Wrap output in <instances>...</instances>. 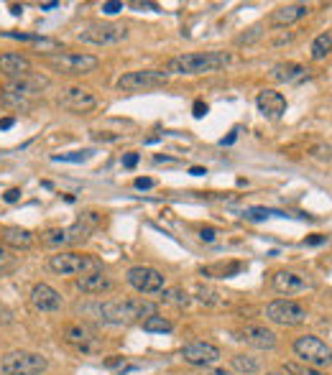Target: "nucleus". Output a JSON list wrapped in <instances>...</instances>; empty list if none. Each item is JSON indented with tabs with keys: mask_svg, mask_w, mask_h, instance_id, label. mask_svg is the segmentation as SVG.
Instances as JSON below:
<instances>
[{
	"mask_svg": "<svg viewBox=\"0 0 332 375\" xmlns=\"http://www.w3.org/2000/svg\"><path fill=\"white\" fill-rule=\"evenodd\" d=\"M190 174H192V177H202V174H207V171H205V169H199V166H192Z\"/></svg>",
	"mask_w": 332,
	"mask_h": 375,
	"instance_id": "37998d69",
	"label": "nucleus"
},
{
	"mask_svg": "<svg viewBox=\"0 0 332 375\" xmlns=\"http://www.w3.org/2000/svg\"><path fill=\"white\" fill-rule=\"evenodd\" d=\"M64 340L69 345L79 347V350H92V342H95V334L82 325H69L64 329Z\"/></svg>",
	"mask_w": 332,
	"mask_h": 375,
	"instance_id": "b1692460",
	"label": "nucleus"
},
{
	"mask_svg": "<svg viewBox=\"0 0 332 375\" xmlns=\"http://www.w3.org/2000/svg\"><path fill=\"white\" fill-rule=\"evenodd\" d=\"M207 375H235L233 370H225V368H215V370H210Z\"/></svg>",
	"mask_w": 332,
	"mask_h": 375,
	"instance_id": "79ce46f5",
	"label": "nucleus"
},
{
	"mask_svg": "<svg viewBox=\"0 0 332 375\" xmlns=\"http://www.w3.org/2000/svg\"><path fill=\"white\" fill-rule=\"evenodd\" d=\"M46 370H49V360L29 350H13L3 355L0 360V375H44Z\"/></svg>",
	"mask_w": 332,
	"mask_h": 375,
	"instance_id": "20e7f679",
	"label": "nucleus"
},
{
	"mask_svg": "<svg viewBox=\"0 0 332 375\" xmlns=\"http://www.w3.org/2000/svg\"><path fill=\"white\" fill-rule=\"evenodd\" d=\"M90 156H92V151H74V154H59V156H54V161L79 163V161H87Z\"/></svg>",
	"mask_w": 332,
	"mask_h": 375,
	"instance_id": "2f4dec72",
	"label": "nucleus"
},
{
	"mask_svg": "<svg viewBox=\"0 0 332 375\" xmlns=\"http://www.w3.org/2000/svg\"><path fill=\"white\" fill-rule=\"evenodd\" d=\"M98 225H100L98 212L79 214L77 222H72L69 227H64V240H67V245H79V243L90 240V235L98 230Z\"/></svg>",
	"mask_w": 332,
	"mask_h": 375,
	"instance_id": "ddd939ff",
	"label": "nucleus"
},
{
	"mask_svg": "<svg viewBox=\"0 0 332 375\" xmlns=\"http://www.w3.org/2000/svg\"><path fill=\"white\" fill-rule=\"evenodd\" d=\"M51 71L57 74H90V71L98 69L100 59L92 57V54H74V51H64V54H54V57H46Z\"/></svg>",
	"mask_w": 332,
	"mask_h": 375,
	"instance_id": "0eeeda50",
	"label": "nucleus"
},
{
	"mask_svg": "<svg viewBox=\"0 0 332 375\" xmlns=\"http://www.w3.org/2000/svg\"><path fill=\"white\" fill-rule=\"evenodd\" d=\"M59 3H41V11H54Z\"/></svg>",
	"mask_w": 332,
	"mask_h": 375,
	"instance_id": "c03bdc74",
	"label": "nucleus"
},
{
	"mask_svg": "<svg viewBox=\"0 0 332 375\" xmlns=\"http://www.w3.org/2000/svg\"><path fill=\"white\" fill-rule=\"evenodd\" d=\"M77 289L82 294H105V291L113 289V278L107 276L105 271H95V273L77 278Z\"/></svg>",
	"mask_w": 332,
	"mask_h": 375,
	"instance_id": "aec40b11",
	"label": "nucleus"
},
{
	"mask_svg": "<svg viewBox=\"0 0 332 375\" xmlns=\"http://www.w3.org/2000/svg\"><path fill=\"white\" fill-rule=\"evenodd\" d=\"M284 373L286 375H327L325 370L304 365V362H286V365H284Z\"/></svg>",
	"mask_w": 332,
	"mask_h": 375,
	"instance_id": "c85d7f7f",
	"label": "nucleus"
},
{
	"mask_svg": "<svg viewBox=\"0 0 332 375\" xmlns=\"http://www.w3.org/2000/svg\"><path fill=\"white\" fill-rule=\"evenodd\" d=\"M169 82V74L159 69H138V71H128L123 77H118L115 87L121 93H143V90H154V87H164Z\"/></svg>",
	"mask_w": 332,
	"mask_h": 375,
	"instance_id": "6e6552de",
	"label": "nucleus"
},
{
	"mask_svg": "<svg viewBox=\"0 0 332 375\" xmlns=\"http://www.w3.org/2000/svg\"><path fill=\"white\" fill-rule=\"evenodd\" d=\"M49 268L59 276H87L95 271H102V263L95 255H82V253H72V250H62V253L51 255L49 258Z\"/></svg>",
	"mask_w": 332,
	"mask_h": 375,
	"instance_id": "7ed1b4c3",
	"label": "nucleus"
},
{
	"mask_svg": "<svg viewBox=\"0 0 332 375\" xmlns=\"http://www.w3.org/2000/svg\"><path fill=\"white\" fill-rule=\"evenodd\" d=\"M77 39L82 43H92V46H115V43H123L128 39V26L92 21L85 29H79Z\"/></svg>",
	"mask_w": 332,
	"mask_h": 375,
	"instance_id": "39448f33",
	"label": "nucleus"
},
{
	"mask_svg": "<svg viewBox=\"0 0 332 375\" xmlns=\"http://www.w3.org/2000/svg\"><path fill=\"white\" fill-rule=\"evenodd\" d=\"M266 319L279 327H299L307 322V309L291 299H276L266 304Z\"/></svg>",
	"mask_w": 332,
	"mask_h": 375,
	"instance_id": "1a4fd4ad",
	"label": "nucleus"
},
{
	"mask_svg": "<svg viewBox=\"0 0 332 375\" xmlns=\"http://www.w3.org/2000/svg\"><path fill=\"white\" fill-rule=\"evenodd\" d=\"M312 8L304 6V3H286V6H279L271 13V26L276 29H284V26H291V23L302 21L304 15H310Z\"/></svg>",
	"mask_w": 332,
	"mask_h": 375,
	"instance_id": "a211bd4d",
	"label": "nucleus"
},
{
	"mask_svg": "<svg viewBox=\"0 0 332 375\" xmlns=\"http://www.w3.org/2000/svg\"><path fill=\"white\" fill-rule=\"evenodd\" d=\"M44 87H46V79L39 77V74H29V77H23V79H11L6 90L8 93H15V95H23V97L34 100Z\"/></svg>",
	"mask_w": 332,
	"mask_h": 375,
	"instance_id": "412c9836",
	"label": "nucleus"
},
{
	"mask_svg": "<svg viewBox=\"0 0 332 375\" xmlns=\"http://www.w3.org/2000/svg\"><path fill=\"white\" fill-rule=\"evenodd\" d=\"M135 163H138V154H126V156H123V166H126V169H133Z\"/></svg>",
	"mask_w": 332,
	"mask_h": 375,
	"instance_id": "e433bc0d",
	"label": "nucleus"
},
{
	"mask_svg": "<svg viewBox=\"0 0 332 375\" xmlns=\"http://www.w3.org/2000/svg\"><path fill=\"white\" fill-rule=\"evenodd\" d=\"M255 105H258V113H261L263 118H269V121H279V118L286 113V97H284L281 93H276V90H263V93H258Z\"/></svg>",
	"mask_w": 332,
	"mask_h": 375,
	"instance_id": "f3484780",
	"label": "nucleus"
},
{
	"mask_svg": "<svg viewBox=\"0 0 332 375\" xmlns=\"http://www.w3.org/2000/svg\"><path fill=\"white\" fill-rule=\"evenodd\" d=\"M3 245L13 250H29L34 245V233L26 227H6L3 230Z\"/></svg>",
	"mask_w": 332,
	"mask_h": 375,
	"instance_id": "4be33fe9",
	"label": "nucleus"
},
{
	"mask_svg": "<svg viewBox=\"0 0 332 375\" xmlns=\"http://www.w3.org/2000/svg\"><path fill=\"white\" fill-rule=\"evenodd\" d=\"M230 362H233V370L241 375H255L258 370H261V362L255 360V357H251V355H233L230 357Z\"/></svg>",
	"mask_w": 332,
	"mask_h": 375,
	"instance_id": "393cba45",
	"label": "nucleus"
},
{
	"mask_svg": "<svg viewBox=\"0 0 332 375\" xmlns=\"http://www.w3.org/2000/svg\"><path fill=\"white\" fill-rule=\"evenodd\" d=\"M230 64V54L225 51H194V54H182L174 57L166 67V74H182V77H197V74H210Z\"/></svg>",
	"mask_w": 332,
	"mask_h": 375,
	"instance_id": "f03ea898",
	"label": "nucleus"
},
{
	"mask_svg": "<svg viewBox=\"0 0 332 375\" xmlns=\"http://www.w3.org/2000/svg\"><path fill=\"white\" fill-rule=\"evenodd\" d=\"M15 268V255L13 250L0 243V273H8V271Z\"/></svg>",
	"mask_w": 332,
	"mask_h": 375,
	"instance_id": "7c9ffc66",
	"label": "nucleus"
},
{
	"mask_svg": "<svg viewBox=\"0 0 332 375\" xmlns=\"http://www.w3.org/2000/svg\"><path fill=\"white\" fill-rule=\"evenodd\" d=\"M100 314L107 325H135L159 314V306L149 299H110L100 306Z\"/></svg>",
	"mask_w": 332,
	"mask_h": 375,
	"instance_id": "f257e3e1",
	"label": "nucleus"
},
{
	"mask_svg": "<svg viewBox=\"0 0 332 375\" xmlns=\"http://www.w3.org/2000/svg\"><path fill=\"white\" fill-rule=\"evenodd\" d=\"M11 322H13V314H11V309L0 304V325H11Z\"/></svg>",
	"mask_w": 332,
	"mask_h": 375,
	"instance_id": "c9c22d12",
	"label": "nucleus"
},
{
	"mask_svg": "<svg viewBox=\"0 0 332 375\" xmlns=\"http://www.w3.org/2000/svg\"><path fill=\"white\" fill-rule=\"evenodd\" d=\"M241 337L238 340H243L246 345L255 347V350H274L276 347V332L274 329H269L266 325H246L241 329Z\"/></svg>",
	"mask_w": 332,
	"mask_h": 375,
	"instance_id": "dca6fc26",
	"label": "nucleus"
},
{
	"mask_svg": "<svg viewBox=\"0 0 332 375\" xmlns=\"http://www.w3.org/2000/svg\"><path fill=\"white\" fill-rule=\"evenodd\" d=\"M325 240V238H310V240H307V245H317V243H322Z\"/></svg>",
	"mask_w": 332,
	"mask_h": 375,
	"instance_id": "a18cd8bd",
	"label": "nucleus"
},
{
	"mask_svg": "<svg viewBox=\"0 0 332 375\" xmlns=\"http://www.w3.org/2000/svg\"><path fill=\"white\" fill-rule=\"evenodd\" d=\"M141 325H143V329H146V332H161L164 334V332H171V329H174L171 319L161 317V314H154V317L143 319Z\"/></svg>",
	"mask_w": 332,
	"mask_h": 375,
	"instance_id": "cd10ccee",
	"label": "nucleus"
},
{
	"mask_svg": "<svg viewBox=\"0 0 332 375\" xmlns=\"http://www.w3.org/2000/svg\"><path fill=\"white\" fill-rule=\"evenodd\" d=\"M164 301H169V304H177V306H190V294L182 289H164Z\"/></svg>",
	"mask_w": 332,
	"mask_h": 375,
	"instance_id": "c756f323",
	"label": "nucleus"
},
{
	"mask_svg": "<svg viewBox=\"0 0 332 375\" xmlns=\"http://www.w3.org/2000/svg\"><path fill=\"white\" fill-rule=\"evenodd\" d=\"M199 238H202V240H215V230H212V227H207V230H202V233H199Z\"/></svg>",
	"mask_w": 332,
	"mask_h": 375,
	"instance_id": "ea45409f",
	"label": "nucleus"
},
{
	"mask_svg": "<svg viewBox=\"0 0 332 375\" xmlns=\"http://www.w3.org/2000/svg\"><path fill=\"white\" fill-rule=\"evenodd\" d=\"M332 54V34H319L314 41H312V49H310V57L314 62H322Z\"/></svg>",
	"mask_w": 332,
	"mask_h": 375,
	"instance_id": "a878e982",
	"label": "nucleus"
},
{
	"mask_svg": "<svg viewBox=\"0 0 332 375\" xmlns=\"http://www.w3.org/2000/svg\"><path fill=\"white\" fill-rule=\"evenodd\" d=\"M220 347L212 345V342H202V340H194V342H187L182 347V360L194 365V368H210L215 362L220 360Z\"/></svg>",
	"mask_w": 332,
	"mask_h": 375,
	"instance_id": "9b49d317",
	"label": "nucleus"
},
{
	"mask_svg": "<svg viewBox=\"0 0 332 375\" xmlns=\"http://www.w3.org/2000/svg\"><path fill=\"white\" fill-rule=\"evenodd\" d=\"M126 281L133 286L138 294H161L166 289V278L161 271L151 268V266H133L126 273Z\"/></svg>",
	"mask_w": 332,
	"mask_h": 375,
	"instance_id": "9d476101",
	"label": "nucleus"
},
{
	"mask_svg": "<svg viewBox=\"0 0 332 375\" xmlns=\"http://www.w3.org/2000/svg\"><path fill=\"white\" fill-rule=\"evenodd\" d=\"M266 375H286V373H284V370H269Z\"/></svg>",
	"mask_w": 332,
	"mask_h": 375,
	"instance_id": "49530a36",
	"label": "nucleus"
},
{
	"mask_svg": "<svg viewBox=\"0 0 332 375\" xmlns=\"http://www.w3.org/2000/svg\"><path fill=\"white\" fill-rule=\"evenodd\" d=\"M135 186H138V189H151V186H154V179H149V177L135 179Z\"/></svg>",
	"mask_w": 332,
	"mask_h": 375,
	"instance_id": "4c0bfd02",
	"label": "nucleus"
},
{
	"mask_svg": "<svg viewBox=\"0 0 332 375\" xmlns=\"http://www.w3.org/2000/svg\"><path fill=\"white\" fill-rule=\"evenodd\" d=\"M271 286H274L279 294H299V291H307L312 289L314 283L310 281L307 276L302 273H294V271H276L274 276H271Z\"/></svg>",
	"mask_w": 332,
	"mask_h": 375,
	"instance_id": "2eb2a0df",
	"label": "nucleus"
},
{
	"mask_svg": "<svg viewBox=\"0 0 332 375\" xmlns=\"http://www.w3.org/2000/svg\"><path fill=\"white\" fill-rule=\"evenodd\" d=\"M31 306L41 314H54L64 306V299L49 283H36L34 289H31Z\"/></svg>",
	"mask_w": 332,
	"mask_h": 375,
	"instance_id": "f8f14e48",
	"label": "nucleus"
},
{
	"mask_svg": "<svg viewBox=\"0 0 332 375\" xmlns=\"http://www.w3.org/2000/svg\"><path fill=\"white\" fill-rule=\"evenodd\" d=\"M123 11V3H118V0H113V3H102V13L107 15H115Z\"/></svg>",
	"mask_w": 332,
	"mask_h": 375,
	"instance_id": "72a5a7b5",
	"label": "nucleus"
},
{
	"mask_svg": "<svg viewBox=\"0 0 332 375\" xmlns=\"http://www.w3.org/2000/svg\"><path fill=\"white\" fill-rule=\"evenodd\" d=\"M304 74H307V69H304L302 64L294 62H279L271 69V79H276V82H299Z\"/></svg>",
	"mask_w": 332,
	"mask_h": 375,
	"instance_id": "5701e85b",
	"label": "nucleus"
},
{
	"mask_svg": "<svg viewBox=\"0 0 332 375\" xmlns=\"http://www.w3.org/2000/svg\"><path fill=\"white\" fill-rule=\"evenodd\" d=\"M205 113H207V105L202 100H197V102H194V118H202Z\"/></svg>",
	"mask_w": 332,
	"mask_h": 375,
	"instance_id": "58836bf2",
	"label": "nucleus"
},
{
	"mask_svg": "<svg viewBox=\"0 0 332 375\" xmlns=\"http://www.w3.org/2000/svg\"><path fill=\"white\" fill-rule=\"evenodd\" d=\"M13 118H3V121H0V130H8V128H13Z\"/></svg>",
	"mask_w": 332,
	"mask_h": 375,
	"instance_id": "a19ab883",
	"label": "nucleus"
},
{
	"mask_svg": "<svg viewBox=\"0 0 332 375\" xmlns=\"http://www.w3.org/2000/svg\"><path fill=\"white\" fill-rule=\"evenodd\" d=\"M0 105H3V107H11V110H21V113H26V110H31L34 100H31V97H23V95H15V93H8V90H3V95H0Z\"/></svg>",
	"mask_w": 332,
	"mask_h": 375,
	"instance_id": "bb28decb",
	"label": "nucleus"
},
{
	"mask_svg": "<svg viewBox=\"0 0 332 375\" xmlns=\"http://www.w3.org/2000/svg\"><path fill=\"white\" fill-rule=\"evenodd\" d=\"M3 199H6L8 205H13V202H18V199H21V189H15V186H13V189H8L6 194H3Z\"/></svg>",
	"mask_w": 332,
	"mask_h": 375,
	"instance_id": "f704fd0d",
	"label": "nucleus"
},
{
	"mask_svg": "<svg viewBox=\"0 0 332 375\" xmlns=\"http://www.w3.org/2000/svg\"><path fill=\"white\" fill-rule=\"evenodd\" d=\"M294 355L304 365H312V368H330L332 365V350L325 345V342L314 337V334H302L294 340Z\"/></svg>",
	"mask_w": 332,
	"mask_h": 375,
	"instance_id": "423d86ee",
	"label": "nucleus"
},
{
	"mask_svg": "<svg viewBox=\"0 0 332 375\" xmlns=\"http://www.w3.org/2000/svg\"><path fill=\"white\" fill-rule=\"evenodd\" d=\"M0 71L11 79H23V77H29V74H34V67H31L29 57L11 51V54H3V57H0Z\"/></svg>",
	"mask_w": 332,
	"mask_h": 375,
	"instance_id": "6ab92c4d",
	"label": "nucleus"
},
{
	"mask_svg": "<svg viewBox=\"0 0 332 375\" xmlns=\"http://www.w3.org/2000/svg\"><path fill=\"white\" fill-rule=\"evenodd\" d=\"M197 294H199V296H197L199 301H207V304H223V299H218L220 294L215 289H205V286H199Z\"/></svg>",
	"mask_w": 332,
	"mask_h": 375,
	"instance_id": "473e14b6",
	"label": "nucleus"
},
{
	"mask_svg": "<svg viewBox=\"0 0 332 375\" xmlns=\"http://www.w3.org/2000/svg\"><path fill=\"white\" fill-rule=\"evenodd\" d=\"M59 105L64 110H72V113H87V110L98 105V97L90 90H85V87H67L59 95Z\"/></svg>",
	"mask_w": 332,
	"mask_h": 375,
	"instance_id": "4468645a",
	"label": "nucleus"
}]
</instances>
